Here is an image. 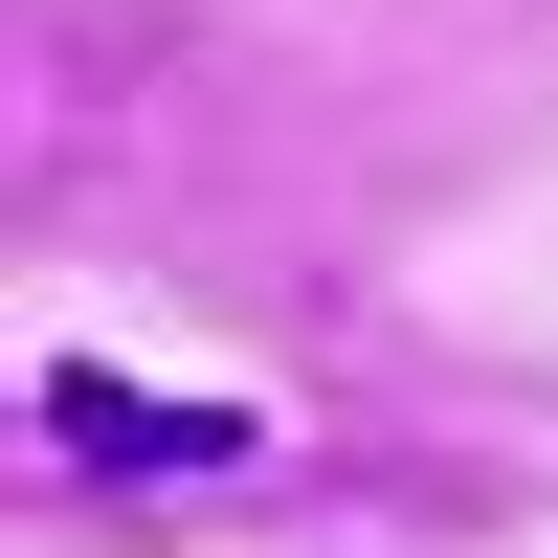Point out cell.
<instances>
[{"mask_svg": "<svg viewBox=\"0 0 558 558\" xmlns=\"http://www.w3.org/2000/svg\"><path fill=\"white\" fill-rule=\"evenodd\" d=\"M45 447L157 492V470H246L268 425H246V402H157V380H112V357H68V380H45Z\"/></svg>", "mask_w": 558, "mask_h": 558, "instance_id": "cell-1", "label": "cell"}]
</instances>
